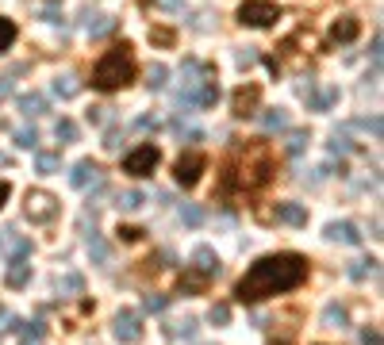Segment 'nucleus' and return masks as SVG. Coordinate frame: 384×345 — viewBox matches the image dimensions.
Here are the masks:
<instances>
[{"label":"nucleus","mask_w":384,"mask_h":345,"mask_svg":"<svg viewBox=\"0 0 384 345\" xmlns=\"http://www.w3.org/2000/svg\"><path fill=\"white\" fill-rule=\"evenodd\" d=\"M304 280H308V261L300 254H273L246 269V276L234 284V299L238 303H261L269 296L300 288Z\"/></svg>","instance_id":"obj_1"},{"label":"nucleus","mask_w":384,"mask_h":345,"mask_svg":"<svg viewBox=\"0 0 384 345\" xmlns=\"http://www.w3.org/2000/svg\"><path fill=\"white\" fill-rule=\"evenodd\" d=\"M277 177V157L265 139L234 142V150L223 161V177H219V196H234V192H261Z\"/></svg>","instance_id":"obj_2"},{"label":"nucleus","mask_w":384,"mask_h":345,"mask_svg":"<svg viewBox=\"0 0 384 345\" xmlns=\"http://www.w3.org/2000/svg\"><path fill=\"white\" fill-rule=\"evenodd\" d=\"M139 73V62L131 54V42H116L112 50H104V57L92 66V89L101 92H119L134 81Z\"/></svg>","instance_id":"obj_3"},{"label":"nucleus","mask_w":384,"mask_h":345,"mask_svg":"<svg viewBox=\"0 0 384 345\" xmlns=\"http://www.w3.org/2000/svg\"><path fill=\"white\" fill-rule=\"evenodd\" d=\"M277 19H281V4H273V0H243L238 4V24L273 27Z\"/></svg>","instance_id":"obj_4"},{"label":"nucleus","mask_w":384,"mask_h":345,"mask_svg":"<svg viewBox=\"0 0 384 345\" xmlns=\"http://www.w3.org/2000/svg\"><path fill=\"white\" fill-rule=\"evenodd\" d=\"M162 154L158 146H134L131 154L123 157V172H131V177H150L154 169H158Z\"/></svg>","instance_id":"obj_5"},{"label":"nucleus","mask_w":384,"mask_h":345,"mask_svg":"<svg viewBox=\"0 0 384 345\" xmlns=\"http://www.w3.org/2000/svg\"><path fill=\"white\" fill-rule=\"evenodd\" d=\"M24 211H27V219H31V222H54V215H58V200H54L51 192L35 188V192H27Z\"/></svg>","instance_id":"obj_6"},{"label":"nucleus","mask_w":384,"mask_h":345,"mask_svg":"<svg viewBox=\"0 0 384 345\" xmlns=\"http://www.w3.org/2000/svg\"><path fill=\"white\" fill-rule=\"evenodd\" d=\"M204 165H208V157H204L200 150H189V154H181V157H177V165H173V177H177V184L192 188V184L200 181Z\"/></svg>","instance_id":"obj_7"},{"label":"nucleus","mask_w":384,"mask_h":345,"mask_svg":"<svg viewBox=\"0 0 384 345\" xmlns=\"http://www.w3.org/2000/svg\"><path fill=\"white\" fill-rule=\"evenodd\" d=\"M258 104H261V85H243V89L231 96V112L238 115V119H246V115H258Z\"/></svg>","instance_id":"obj_8"},{"label":"nucleus","mask_w":384,"mask_h":345,"mask_svg":"<svg viewBox=\"0 0 384 345\" xmlns=\"http://www.w3.org/2000/svg\"><path fill=\"white\" fill-rule=\"evenodd\" d=\"M116 337L123 345H139L142 342V319L134 311H119L116 315Z\"/></svg>","instance_id":"obj_9"},{"label":"nucleus","mask_w":384,"mask_h":345,"mask_svg":"<svg viewBox=\"0 0 384 345\" xmlns=\"http://www.w3.org/2000/svg\"><path fill=\"white\" fill-rule=\"evenodd\" d=\"M69 184H73V188H92V184H104L101 165L89 161V157H85V161H77L73 172H69Z\"/></svg>","instance_id":"obj_10"},{"label":"nucleus","mask_w":384,"mask_h":345,"mask_svg":"<svg viewBox=\"0 0 384 345\" xmlns=\"http://www.w3.org/2000/svg\"><path fill=\"white\" fill-rule=\"evenodd\" d=\"M189 269H196V272H204L208 280H216L219 276V257H216V249L211 246H196L192 249V265Z\"/></svg>","instance_id":"obj_11"},{"label":"nucleus","mask_w":384,"mask_h":345,"mask_svg":"<svg viewBox=\"0 0 384 345\" xmlns=\"http://www.w3.org/2000/svg\"><path fill=\"white\" fill-rule=\"evenodd\" d=\"M273 219L288 222V227H308V207H304V204H277Z\"/></svg>","instance_id":"obj_12"},{"label":"nucleus","mask_w":384,"mask_h":345,"mask_svg":"<svg viewBox=\"0 0 384 345\" xmlns=\"http://www.w3.org/2000/svg\"><path fill=\"white\" fill-rule=\"evenodd\" d=\"M326 238L342 242V246H361V230L354 227V222H331V227H326Z\"/></svg>","instance_id":"obj_13"},{"label":"nucleus","mask_w":384,"mask_h":345,"mask_svg":"<svg viewBox=\"0 0 384 345\" xmlns=\"http://www.w3.org/2000/svg\"><path fill=\"white\" fill-rule=\"evenodd\" d=\"M358 31H361L358 19L342 16V19H334V27H331V42H354V39H358Z\"/></svg>","instance_id":"obj_14"},{"label":"nucleus","mask_w":384,"mask_h":345,"mask_svg":"<svg viewBox=\"0 0 384 345\" xmlns=\"http://www.w3.org/2000/svg\"><path fill=\"white\" fill-rule=\"evenodd\" d=\"M323 326L326 330H346L350 326V315H346L342 303H326L323 307Z\"/></svg>","instance_id":"obj_15"},{"label":"nucleus","mask_w":384,"mask_h":345,"mask_svg":"<svg viewBox=\"0 0 384 345\" xmlns=\"http://www.w3.org/2000/svg\"><path fill=\"white\" fill-rule=\"evenodd\" d=\"M4 246H8V254H12V261H24L27 254H31V238H24V234H16V230H8V234H4Z\"/></svg>","instance_id":"obj_16"},{"label":"nucleus","mask_w":384,"mask_h":345,"mask_svg":"<svg viewBox=\"0 0 384 345\" xmlns=\"http://www.w3.org/2000/svg\"><path fill=\"white\" fill-rule=\"evenodd\" d=\"M208 284H211V280L204 276V272H196V269L181 272V292H208Z\"/></svg>","instance_id":"obj_17"},{"label":"nucleus","mask_w":384,"mask_h":345,"mask_svg":"<svg viewBox=\"0 0 384 345\" xmlns=\"http://www.w3.org/2000/svg\"><path fill=\"white\" fill-rule=\"evenodd\" d=\"M4 280H8V288H24L27 280H31V265H27V261H12V269H8V276H4Z\"/></svg>","instance_id":"obj_18"},{"label":"nucleus","mask_w":384,"mask_h":345,"mask_svg":"<svg viewBox=\"0 0 384 345\" xmlns=\"http://www.w3.org/2000/svg\"><path fill=\"white\" fill-rule=\"evenodd\" d=\"M19 112L24 115H42L46 112V100H42L39 92H27V96H19Z\"/></svg>","instance_id":"obj_19"},{"label":"nucleus","mask_w":384,"mask_h":345,"mask_svg":"<svg viewBox=\"0 0 384 345\" xmlns=\"http://www.w3.org/2000/svg\"><path fill=\"white\" fill-rule=\"evenodd\" d=\"M142 204H146V196H142L139 188H127V192H119V207H123V211H139Z\"/></svg>","instance_id":"obj_20"},{"label":"nucleus","mask_w":384,"mask_h":345,"mask_svg":"<svg viewBox=\"0 0 384 345\" xmlns=\"http://www.w3.org/2000/svg\"><path fill=\"white\" fill-rule=\"evenodd\" d=\"M35 165H39V172H58V169H62V154H51V150H42V154L35 157Z\"/></svg>","instance_id":"obj_21"},{"label":"nucleus","mask_w":384,"mask_h":345,"mask_svg":"<svg viewBox=\"0 0 384 345\" xmlns=\"http://www.w3.org/2000/svg\"><path fill=\"white\" fill-rule=\"evenodd\" d=\"M261 123H265V131H284V127H288V115H284L281 107H273V112L261 115Z\"/></svg>","instance_id":"obj_22"},{"label":"nucleus","mask_w":384,"mask_h":345,"mask_svg":"<svg viewBox=\"0 0 384 345\" xmlns=\"http://www.w3.org/2000/svg\"><path fill=\"white\" fill-rule=\"evenodd\" d=\"M77 89H81V85H77V77H58V81H54V92H58L62 100H69V96H77Z\"/></svg>","instance_id":"obj_23"},{"label":"nucleus","mask_w":384,"mask_h":345,"mask_svg":"<svg viewBox=\"0 0 384 345\" xmlns=\"http://www.w3.org/2000/svg\"><path fill=\"white\" fill-rule=\"evenodd\" d=\"M89 254H92V261H108V242L101 238V234H89Z\"/></svg>","instance_id":"obj_24"},{"label":"nucleus","mask_w":384,"mask_h":345,"mask_svg":"<svg viewBox=\"0 0 384 345\" xmlns=\"http://www.w3.org/2000/svg\"><path fill=\"white\" fill-rule=\"evenodd\" d=\"M181 219H184V227H200V222H204V207L200 204H184Z\"/></svg>","instance_id":"obj_25"},{"label":"nucleus","mask_w":384,"mask_h":345,"mask_svg":"<svg viewBox=\"0 0 384 345\" xmlns=\"http://www.w3.org/2000/svg\"><path fill=\"white\" fill-rule=\"evenodd\" d=\"M16 35H19V31H16V24L0 16V50H8L12 42H16Z\"/></svg>","instance_id":"obj_26"},{"label":"nucleus","mask_w":384,"mask_h":345,"mask_svg":"<svg viewBox=\"0 0 384 345\" xmlns=\"http://www.w3.org/2000/svg\"><path fill=\"white\" fill-rule=\"evenodd\" d=\"M150 42H158V46H173L177 31H173V27H150Z\"/></svg>","instance_id":"obj_27"},{"label":"nucleus","mask_w":384,"mask_h":345,"mask_svg":"<svg viewBox=\"0 0 384 345\" xmlns=\"http://www.w3.org/2000/svg\"><path fill=\"white\" fill-rule=\"evenodd\" d=\"M142 307H146V311H150V315H158V311H166V307H169V296H162V292H154V296H146V299H142Z\"/></svg>","instance_id":"obj_28"},{"label":"nucleus","mask_w":384,"mask_h":345,"mask_svg":"<svg viewBox=\"0 0 384 345\" xmlns=\"http://www.w3.org/2000/svg\"><path fill=\"white\" fill-rule=\"evenodd\" d=\"M208 319L216 322V326H227V322H231V307H227V303H211Z\"/></svg>","instance_id":"obj_29"},{"label":"nucleus","mask_w":384,"mask_h":345,"mask_svg":"<svg viewBox=\"0 0 384 345\" xmlns=\"http://www.w3.org/2000/svg\"><path fill=\"white\" fill-rule=\"evenodd\" d=\"M42 334H46V326H42V322H24V345L42 342Z\"/></svg>","instance_id":"obj_30"},{"label":"nucleus","mask_w":384,"mask_h":345,"mask_svg":"<svg viewBox=\"0 0 384 345\" xmlns=\"http://www.w3.org/2000/svg\"><path fill=\"white\" fill-rule=\"evenodd\" d=\"M169 334H173V337H192V334H196V319L173 322V326H169Z\"/></svg>","instance_id":"obj_31"},{"label":"nucleus","mask_w":384,"mask_h":345,"mask_svg":"<svg viewBox=\"0 0 384 345\" xmlns=\"http://www.w3.org/2000/svg\"><path fill=\"white\" fill-rule=\"evenodd\" d=\"M146 77H150V81H146L150 89H166V77H169V69H166V66H150V73H146Z\"/></svg>","instance_id":"obj_32"},{"label":"nucleus","mask_w":384,"mask_h":345,"mask_svg":"<svg viewBox=\"0 0 384 345\" xmlns=\"http://www.w3.org/2000/svg\"><path fill=\"white\" fill-rule=\"evenodd\" d=\"M373 269H376V261H354V265H350V276H354V280H365Z\"/></svg>","instance_id":"obj_33"},{"label":"nucleus","mask_w":384,"mask_h":345,"mask_svg":"<svg viewBox=\"0 0 384 345\" xmlns=\"http://www.w3.org/2000/svg\"><path fill=\"white\" fill-rule=\"evenodd\" d=\"M304 146H308V134H304V131L288 134V154H304Z\"/></svg>","instance_id":"obj_34"},{"label":"nucleus","mask_w":384,"mask_h":345,"mask_svg":"<svg viewBox=\"0 0 384 345\" xmlns=\"http://www.w3.org/2000/svg\"><path fill=\"white\" fill-rule=\"evenodd\" d=\"M16 142H19L24 150H35V146H39V134H35V127H31V131H16Z\"/></svg>","instance_id":"obj_35"},{"label":"nucleus","mask_w":384,"mask_h":345,"mask_svg":"<svg viewBox=\"0 0 384 345\" xmlns=\"http://www.w3.org/2000/svg\"><path fill=\"white\" fill-rule=\"evenodd\" d=\"M58 139H66V142L77 139V123H73V119H62V123H58Z\"/></svg>","instance_id":"obj_36"},{"label":"nucleus","mask_w":384,"mask_h":345,"mask_svg":"<svg viewBox=\"0 0 384 345\" xmlns=\"http://www.w3.org/2000/svg\"><path fill=\"white\" fill-rule=\"evenodd\" d=\"M81 288H85V280L77 276V272H69V276L62 280V292H69V296H73V292H81Z\"/></svg>","instance_id":"obj_37"},{"label":"nucleus","mask_w":384,"mask_h":345,"mask_svg":"<svg viewBox=\"0 0 384 345\" xmlns=\"http://www.w3.org/2000/svg\"><path fill=\"white\" fill-rule=\"evenodd\" d=\"M116 234H119V238H123V242H139L142 234H146V230H139V227H119Z\"/></svg>","instance_id":"obj_38"},{"label":"nucleus","mask_w":384,"mask_h":345,"mask_svg":"<svg viewBox=\"0 0 384 345\" xmlns=\"http://www.w3.org/2000/svg\"><path fill=\"white\" fill-rule=\"evenodd\" d=\"M331 150H334V154H350V139H338V134H334V142H331Z\"/></svg>","instance_id":"obj_39"},{"label":"nucleus","mask_w":384,"mask_h":345,"mask_svg":"<svg viewBox=\"0 0 384 345\" xmlns=\"http://www.w3.org/2000/svg\"><path fill=\"white\" fill-rule=\"evenodd\" d=\"M112 27H116V19H108V16H104L101 24H92V35H108Z\"/></svg>","instance_id":"obj_40"},{"label":"nucleus","mask_w":384,"mask_h":345,"mask_svg":"<svg viewBox=\"0 0 384 345\" xmlns=\"http://www.w3.org/2000/svg\"><path fill=\"white\" fill-rule=\"evenodd\" d=\"M8 330H16V319L8 311H0V334H8Z\"/></svg>","instance_id":"obj_41"},{"label":"nucleus","mask_w":384,"mask_h":345,"mask_svg":"<svg viewBox=\"0 0 384 345\" xmlns=\"http://www.w3.org/2000/svg\"><path fill=\"white\" fill-rule=\"evenodd\" d=\"M361 342H365V345H381V334H376V326H365V334H361Z\"/></svg>","instance_id":"obj_42"},{"label":"nucleus","mask_w":384,"mask_h":345,"mask_svg":"<svg viewBox=\"0 0 384 345\" xmlns=\"http://www.w3.org/2000/svg\"><path fill=\"white\" fill-rule=\"evenodd\" d=\"M154 4H162V8H169V12H181L184 8V0H154Z\"/></svg>","instance_id":"obj_43"},{"label":"nucleus","mask_w":384,"mask_h":345,"mask_svg":"<svg viewBox=\"0 0 384 345\" xmlns=\"http://www.w3.org/2000/svg\"><path fill=\"white\" fill-rule=\"evenodd\" d=\"M254 62H258V54H254V50H243V54H238V66H254Z\"/></svg>","instance_id":"obj_44"},{"label":"nucleus","mask_w":384,"mask_h":345,"mask_svg":"<svg viewBox=\"0 0 384 345\" xmlns=\"http://www.w3.org/2000/svg\"><path fill=\"white\" fill-rule=\"evenodd\" d=\"M361 127H365V131H373V134H381V119H376V115H373V119H361Z\"/></svg>","instance_id":"obj_45"},{"label":"nucleus","mask_w":384,"mask_h":345,"mask_svg":"<svg viewBox=\"0 0 384 345\" xmlns=\"http://www.w3.org/2000/svg\"><path fill=\"white\" fill-rule=\"evenodd\" d=\"M104 112H108V107H92L89 119H92V123H104Z\"/></svg>","instance_id":"obj_46"},{"label":"nucleus","mask_w":384,"mask_h":345,"mask_svg":"<svg viewBox=\"0 0 384 345\" xmlns=\"http://www.w3.org/2000/svg\"><path fill=\"white\" fill-rule=\"evenodd\" d=\"M46 19H58V0H46Z\"/></svg>","instance_id":"obj_47"},{"label":"nucleus","mask_w":384,"mask_h":345,"mask_svg":"<svg viewBox=\"0 0 384 345\" xmlns=\"http://www.w3.org/2000/svg\"><path fill=\"white\" fill-rule=\"evenodd\" d=\"M108 150H119V131H108V142H104Z\"/></svg>","instance_id":"obj_48"},{"label":"nucleus","mask_w":384,"mask_h":345,"mask_svg":"<svg viewBox=\"0 0 384 345\" xmlns=\"http://www.w3.org/2000/svg\"><path fill=\"white\" fill-rule=\"evenodd\" d=\"M8 92H12V81H8V77H0V100L8 96Z\"/></svg>","instance_id":"obj_49"},{"label":"nucleus","mask_w":384,"mask_h":345,"mask_svg":"<svg viewBox=\"0 0 384 345\" xmlns=\"http://www.w3.org/2000/svg\"><path fill=\"white\" fill-rule=\"evenodd\" d=\"M12 196V188H8V181H0V207H4V200Z\"/></svg>","instance_id":"obj_50"},{"label":"nucleus","mask_w":384,"mask_h":345,"mask_svg":"<svg viewBox=\"0 0 384 345\" xmlns=\"http://www.w3.org/2000/svg\"><path fill=\"white\" fill-rule=\"evenodd\" d=\"M0 249H4V242H0Z\"/></svg>","instance_id":"obj_51"},{"label":"nucleus","mask_w":384,"mask_h":345,"mask_svg":"<svg viewBox=\"0 0 384 345\" xmlns=\"http://www.w3.org/2000/svg\"><path fill=\"white\" fill-rule=\"evenodd\" d=\"M31 345H39V342H31Z\"/></svg>","instance_id":"obj_52"}]
</instances>
